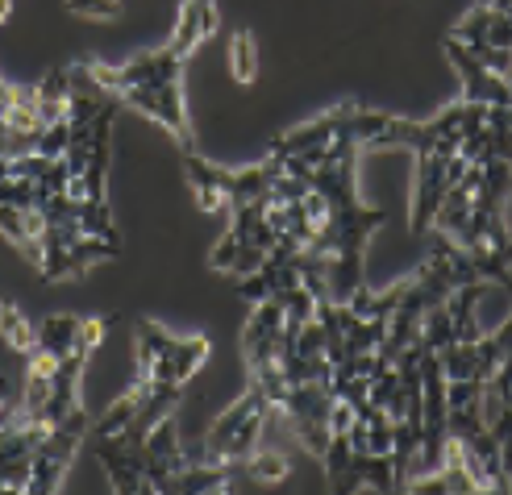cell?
I'll list each match as a JSON object with an SVG mask.
<instances>
[{"instance_id": "cell-1", "label": "cell", "mask_w": 512, "mask_h": 495, "mask_svg": "<svg viewBox=\"0 0 512 495\" xmlns=\"http://www.w3.org/2000/svg\"><path fill=\"white\" fill-rule=\"evenodd\" d=\"M88 437H92V416L80 404L75 412H67L63 421L38 441V450L30 454V487H25V495H50V491H59L71 458L84 450Z\"/></svg>"}, {"instance_id": "cell-2", "label": "cell", "mask_w": 512, "mask_h": 495, "mask_svg": "<svg viewBox=\"0 0 512 495\" xmlns=\"http://www.w3.org/2000/svg\"><path fill=\"white\" fill-rule=\"evenodd\" d=\"M329 404H334V392H329V383H321V379L292 383L288 396L279 400V412L292 421L300 446L313 458H321L325 446H329Z\"/></svg>"}, {"instance_id": "cell-3", "label": "cell", "mask_w": 512, "mask_h": 495, "mask_svg": "<svg viewBox=\"0 0 512 495\" xmlns=\"http://www.w3.org/2000/svg\"><path fill=\"white\" fill-rule=\"evenodd\" d=\"M84 67L109 96H117L121 88H134V84H175V80H184V59H179L171 46L146 50V55L130 59L125 67H109V63H96V59H84Z\"/></svg>"}, {"instance_id": "cell-4", "label": "cell", "mask_w": 512, "mask_h": 495, "mask_svg": "<svg viewBox=\"0 0 512 495\" xmlns=\"http://www.w3.org/2000/svg\"><path fill=\"white\" fill-rule=\"evenodd\" d=\"M117 100L125 104V109H138L146 113L150 121H159L167 134L188 150L192 134H188V113H184V88L175 84H134V88H121Z\"/></svg>"}, {"instance_id": "cell-5", "label": "cell", "mask_w": 512, "mask_h": 495, "mask_svg": "<svg viewBox=\"0 0 512 495\" xmlns=\"http://www.w3.org/2000/svg\"><path fill=\"white\" fill-rule=\"evenodd\" d=\"M442 50H446V59L454 63V71H458V84H463V100L467 104H492V109L496 104H512V84L483 67L471 46H463L458 38H446Z\"/></svg>"}, {"instance_id": "cell-6", "label": "cell", "mask_w": 512, "mask_h": 495, "mask_svg": "<svg viewBox=\"0 0 512 495\" xmlns=\"http://www.w3.org/2000/svg\"><path fill=\"white\" fill-rule=\"evenodd\" d=\"M446 154H417V184H413V213H408V229L425 238L433 217H438V204L450 192V179H446Z\"/></svg>"}, {"instance_id": "cell-7", "label": "cell", "mask_w": 512, "mask_h": 495, "mask_svg": "<svg viewBox=\"0 0 512 495\" xmlns=\"http://www.w3.org/2000/svg\"><path fill=\"white\" fill-rule=\"evenodd\" d=\"M346 117H350V104H338V109L321 113L317 121H304V125L288 129V134H279L271 142V159H292V154H304V150H317V146L338 142L342 129H346Z\"/></svg>"}, {"instance_id": "cell-8", "label": "cell", "mask_w": 512, "mask_h": 495, "mask_svg": "<svg viewBox=\"0 0 512 495\" xmlns=\"http://www.w3.org/2000/svg\"><path fill=\"white\" fill-rule=\"evenodd\" d=\"M271 408H275V404H271V396L263 392L259 383L250 379L246 392H242V396H238V400L229 404V408L217 416V421L209 425V437H204V450H209V458H213V462H221V446H225L229 437H234V429H242L254 412H271Z\"/></svg>"}, {"instance_id": "cell-9", "label": "cell", "mask_w": 512, "mask_h": 495, "mask_svg": "<svg viewBox=\"0 0 512 495\" xmlns=\"http://www.w3.org/2000/svg\"><path fill=\"white\" fill-rule=\"evenodd\" d=\"M217 30V0H184L179 5V21H175V34H171V50L179 59H188L192 50Z\"/></svg>"}, {"instance_id": "cell-10", "label": "cell", "mask_w": 512, "mask_h": 495, "mask_svg": "<svg viewBox=\"0 0 512 495\" xmlns=\"http://www.w3.org/2000/svg\"><path fill=\"white\" fill-rule=\"evenodd\" d=\"M209 337L204 333H192V337H179V346L171 358H159L155 367H150L146 375H155V383H179L184 387V379H192L204 362H209Z\"/></svg>"}, {"instance_id": "cell-11", "label": "cell", "mask_w": 512, "mask_h": 495, "mask_svg": "<svg viewBox=\"0 0 512 495\" xmlns=\"http://www.w3.org/2000/svg\"><path fill=\"white\" fill-rule=\"evenodd\" d=\"M38 121L55 125V121H71V71H46L38 84Z\"/></svg>"}, {"instance_id": "cell-12", "label": "cell", "mask_w": 512, "mask_h": 495, "mask_svg": "<svg viewBox=\"0 0 512 495\" xmlns=\"http://www.w3.org/2000/svg\"><path fill=\"white\" fill-rule=\"evenodd\" d=\"M80 325H84V317H71V312H50V317L38 325V346L63 362L75 350V342H80Z\"/></svg>"}, {"instance_id": "cell-13", "label": "cell", "mask_w": 512, "mask_h": 495, "mask_svg": "<svg viewBox=\"0 0 512 495\" xmlns=\"http://www.w3.org/2000/svg\"><path fill=\"white\" fill-rule=\"evenodd\" d=\"M471 217H475L471 192L450 188V192H446V200L438 204V217H433V225H429V229H442V233H450L454 242H463V233L471 229Z\"/></svg>"}, {"instance_id": "cell-14", "label": "cell", "mask_w": 512, "mask_h": 495, "mask_svg": "<svg viewBox=\"0 0 512 495\" xmlns=\"http://www.w3.org/2000/svg\"><path fill=\"white\" fill-rule=\"evenodd\" d=\"M179 337L167 333L159 321H138V371H150L159 358H171Z\"/></svg>"}, {"instance_id": "cell-15", "label": "cell", "mask_w": 512, "mask_h": 495, "mask_svg": "<svg viewBox=\"0 0 512 495\" xmlns=\"http://www.w3.org/2000/svg\"><path fill=\"white\" fill-rule=\"evenodd\" d=\"M0 333L17 354H30L38 346V325H30V317L13 300H0Z\"/></svg>"}, {"instance_id": "cell-16", "label": "cell", "mask_w": 512, "mask_h": 495, "mask_svg": "<svg viewBox=\"0 0 512 495\" xmlns=\"http://www.w3.org/2000/svg\"><path fill=\"white\" fill-rule=\"evenodd\" d=\"M438 362H442L446 383H450V379H488V375H483V362H479L475 342H454V346H446V350L438 354Z\"/></svg>"}, {"instance_id": "cell-17", "label": "cell", "mask_w": 512, "mask_h": 495, "mask_svg": "<svg viewBox=\"0 0 512 495\" xmlns=\"http://www.w3.org/2000/svg\"><path fill=\"white\" fill-rule=\"evenodd\" d=\"M263 425H267V412H254L242 429H234V437L221 446V462H242L259 450V437H263Z\"/></svg>"}, {"instance_id": "cell-18", "label": "cell", "mask_w": 512, "mask_h": 495, "mask_svg": "<svg viewBox=\"0 0 512 495\" xmlns=\"http://www.w3.org/2000/svg\"><path fill=\"white\" fill-rule=\"evenodd\" d=\"M421 342H425L433 354H442L446 346H454V342H458V337H454V321H450V308H446V304H438V308H429V312H425Z\"/></svg>"}, {"instance_id": "cell-19", "label": "cell", "mask_w": 512, "mask_h": 495, "mask_svg": "<svg viewBox=\"0 0 512 495\" xmlns=\"http://www.w3.org/2000/svg\"><path fill=\"white\" fill-rule=\"evenodd\" d=\"M229 67H234V80L250 84L254 75H259V59H254V38L250 30H238L229 38Z\"/></svg>"}, {"instance_id": "cell-20", "label": "cell", "mask_w": 512, "mask_h": 495, "mask_svg": "<svg viewBox=\"0 0 512 495\" xmlns=\"http://www.w3.org/2000/svg\"><path fill=\"white\" fill-rule=\"evenodd\" d=\"M242 466H246V475L254 483H279V479L288 475V458L284 454H271V450H254L250 458H242Z\"/></svg>"}, {"instance_id": "cell-21", "label": "cell", "mask_w": 512, "mask_h": 495, "mask_svg": "<svg viewBox=\"0 0 512 495\" xmlns=\"http://www.w3.org/2000/svg\"><path fill=\"white\" fill-rule=\"evenodd\" d=\"M46 192L38 188V179H0V204L13 208H38Z\"/></svg>"}, {"instance_id": "cell-22", "label": "cell", "mask_w": 512, "mask_h": 495, "mask_svg": "<svg viewBox=\"0 0 512 495\" xmlns=\"http://www.w3.org/2000/svg\"><path fill=\"white\" fill-rule=\"evenodd\" d=\"M321 462H325V475L338 479L346 466L354 462V441H350V433H329V446H325Z\"/></svg>"}, {"instance_id": "cell-23", "label": "cell", "mask_w": 512, "mask_h": 495, "mask_svg": "<svg viewBox=\"0 0 512 495\" xmlns=\"http://www.w3.org/2000/svg\"><path fill=\"white\" fill-rule=\"evenodd\" d=\"M309 192H313V179H309V175H292V171H279L275 184H271V200H275V204L304 200Z\"/></svg>"}, {"instance_id": "cell-24", "label": "cell", "mask_w": 512, "mask_h": 495, "mask_svg": "<svg viewBox=\"0 0 512 495\" xmlns=\"http://www.w3.org/2000/svg\"><path fill=\"white\" fill-rule=\"evenodd\" d=\"M67 146H71V121H55V125H46V129H42L38 154H46V159H63Z\"/></svg>"}, {"instance_id": "cell-25", "label": "cell", "mask_w": 512, "mask_h": 495, "mask_svg": "<svg viewBox=\"0 0 512 495\" xmlns=\"http://www.w3.org/2000/svg\"><path fill=\"white\" fill-rule=\"evenodd\" d=\"M0 233L17 246V250H30V233H25V208L13 204H0Z\"/></svg>"}, {"instance_id": "cell-26", "label": "cell", "mask_w": 512, "mask_h": 495, "mask_svg": "<svg viewBox=\"0 0 512 495\" xmlns=\"http://www.w3.org/2000/svg\"><path fill=\"white\" fill-rule=\"evenodd\" d=\"M263 263H267V250H263V246H242L238 258H234V267H229V275H234V279H246V275L259 271Z\"/></svg>"}, {"instance_id": "cell-27", "label": "cell", "mask_w": 512, "mask_h": 495, "mask_svg": "<svg viewBox=\"0 0 512 495\" xmlns=\"http://www.w3.org/2000/svg\"><path fill=\"white\" fill-rule=\"evenodd\" d=\"M238 250H242V242L234 238V233H225L221 246L213 250V267H217V271H229V267H234V258H238Z\"/></svg>"}, {"instance_id": "cell-28", "label": "cell", "mask_w": 512, "mask_h": 495, "mask_svg": "<svg viewBox=\"0 0 512 495\" xmlns=\"http://www.w3.org/2000/svg\"><path fill=\"white\" fill-rule=\"evenodd\" d=\"M13 17V0H0V25H5Z\"/></svg>"}, {"instance_id": "cell-29", "label": "cell", "mask_w": 512, "mask_h": 495, "mask_svg": "<svg viewBox=\"0 0 512 495\" xmlns=\"http://www.w3.org/2000/svg\"><path fill=\"white\" fill-rule=\"evenodd\" d=\"M479 5H492V0H479Z\"/></svg>"}]
</instances>
